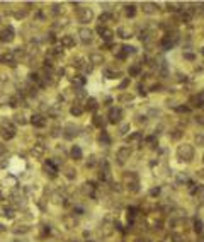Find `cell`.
Segmentation results:
<instances>
[{
	"label": "cell",
	"instance_id": "obj_1",
	"mask_svg": "<svg viewBox=\"0 0 204 242\" xmlns=\"http://www.w3.org/2000/svg\"><path fill=\"white\" fill-rule=\"evenodd\" d=\"M177 155L180 160H185V162H191L192 157H194V149H192L191 145H187V143H184V145H180L177 149Z\"/></svg>",
	"mask_w": 204,
	"mask_h": 242
},
{
	"label": "cell",
	"instance_id": "obj_2",
	"mask_svg": "<svg viewBox=\"0 0 204 242\" xmlns=\"http://www.w3.org/2000/svg\"><path fill=\"white\" fill-rule=\"evenodd\" d=\"M0 135L3 136L5 140H12L14 136H16V128H14V125L10 121H2V128H0Z\"/></svg>",
	"mask_w": 204,
	"mask_h": 242
},
{
	"label": "cell",
	"instance_id": "obj_3",
	"mask_svg": "<svg viewBox=\"0 0 204 242\" xmlns=\"http://www.w3.org/2000/svg\"><path fill=\"white\" fill-rule=\"evenodd\" d=\"M92 17H94V12L90 9H78V21L80 22H90L92 21Z\"/></svg>",
	"mask_w": 204,
	"mask_h": 242
},
{
	"label": "cell",
	"instance_id": "obj_4",
	"mask_svg": "<svg viewBox=\"0 0 204 242\" xmlns=\"http://www.w3.org/2000/svg\"><path fill=\"white\" fill-rule=\"evenodd\" d=\"M121 116H123V111L119 107H111V111H109V123L116 125V123L121 121Z\"/></svg>",
	"mask_w": 204,
	"mask_h": 242
},
{
	"label": "cell",
	"instance_id": "obj_5",
	"mask_svg": "<svg viewBox=\"0 0 204 242\" xmlns=\"http://www.w3.org/2000/svg\"><path fill=\"white\" fill-rule=\"evenodd\" d=\"M14 39V29L12 27H5L0 31V43H10Z\"/></svg>",
	"mask_w": 204,
	"mask_h": 242
},
{
	"label": "cell",
	"instance_id": "obj_6",
	"mask_svg": "<svg viewBox=\"0 0 204 242\" xmlns=\"http://www.w3.org/2000/svg\"><path fill=\"white\" fill-rule=\"evenodd\" d=\"M97 32L102 36V39H104V41H111L112 36H114V32L109 29V27H104V26H99V27H97Z\"/></svg>",
	"mask_w": 204,
	"mask_h": 242
},
{
	"label": "cell",
	"instance_id": "obj_7",
	"mask_svg": "<svg viewBox=\"0 0 204 242\" xmlns=\"http://www.w3.org/2000/svg\"><path fill=\"white\" fill-rule=\"evenodd\" d=\"M31 123L36 126V128H44V126H46V120L41 116V114H32Z\"/></svg>",
	"mask_w": 204,
	"mask_h": 242
},
{
	"label": "cell",
	"instance_id": "obj_8",
	"mask_svg": "<svg viewBox=\"0 0 204 242\" xmlns=\"http://www.w3.org/2000/svg\"><path fill=\"white\" fill-rule=\"evenodd\" d=\"M61 46H63V48H73L75 46V38L70 36V34L61 36Z\"/></svg>",
	"mask_w": 204,
	"mask_h": 242
},
{
	"label": "cell",
	"instance_id": "obj_9",
	"mask_svg": "<svg viewBox=\"0 0 204 242\" xmlns=\"http://www.w3.org/2000/svg\"><path fill=\"white\" fill-rule=\"evenodd\" d=\"M78 36L83 43H89L90 39H92V31L87 29V27H82V29H78Z\"/></svg>",
	"mask_w": 204,
	"mask_h": 242
},
{
	"label": "cell",
	"instance_id": "obj_10",
	"mask_svg": "<svg viewBox=\"0 0 204 242\" xmlns=\"http://www.w3.org/2000/svg\"><path fill=\"white\" fill-rule=\"evenodd\" d=\"M76 133H78V131H76L75 125H67V126H65V133H63L65 138L70 140V138H73V136H76Z\"/></svg>",
	"mask_w": 204,
	"mask_h": 242
},
{
	"label": "cell",
	"instance_id": "obj_11",
	"mask_svg": "<svg viewBox=\"0 0 204 242\" xmlns=\"http://www.w3.org/2000/svg\"><path fill=\"white\" fill-rule=\"evenodd\" d=\"M129 155H131V149L129 147H121V149L118 150V157H119V160H126V159H129Z\"/></svg>",
	"mask_w": 204,
	"mask_h": 242
},
{
	"label": "cell",
	"instance_id": "obj_12",
	"mask_svg": "<svg viewBox=\"0 0 204 242\" xmlns=\"http://www.w3.org/2000/svg\"><path fill=\"white\" fill-rule=\"evenodd\" d=\"M44 145L43 143H36L34 147H32V150H31V154L34 155V157H43V154H44Z\"/></svg>",
	"mask_w": 204,
	"mask_h": 242
},
{
	"label": "cell",
	"instance_id": "obj_13",
	"mask_svg": "<svg viewBox=\"0 0 204 242\" xmlns=\"http://www.w3.org/2000/svg\"><path fill=\"white\" fill-rule=\"evenodd\" d=\"M89 60H90V63H92V65H99V63L104 61V56H102L100 53H92V55L89 56Z\"/></svg>",
	"mask_w": 204,
	"mask_h": 242
},
{
	"label": "cell",
	"instance_id": "obj_14",
	"mask_svg": "<svg viewBox=\"0 0 204 242\" xmlns=\"http://www.w3.org/2000/svg\"><path fill=\"white\" fill-rule=\"evenodd\" d=\"M174 45H175V39H170V36H167V38L162 39V48L163 50H170Z\"/></svg>",
	"mask_w": 204,
	"mask_h": 242
},
{
	"label": "cell",
	"instance_id": "obj_15",
	"mask_svg": "<svg viewBox=\"0 0 204 242\" xmlns=\"http://www.w3.org/2000/svg\"><path fill=\"white\" fill-rule=\"evenodd\" d=\"M85 109H87V111H95V109H97V101L94 99V97H89V99H87Z\"/></svg>",
	"mask_w": 204,
	"mask_h": 242
},
{
	"label": "cell",
	"instance_id": "obj_16",
	"mask_svg": "<svg viewBox=\"0 0 204 242\" xmlns=\"http://www.w3.org/2000/svg\"><path fill=\"white\" fill-rule=\"evenodd\" d=\"M72 157H73L75 160H80V159H82V149H80V147H73V149H72Z\"/></svg>",
	"mask_w": 204,
	"mask_h": 242
},
{
	"label": "cell",
	"instance_id": "obj_17",
	"mask_svg": "<svg viewBox=\"0 0 204 242\" xmlns=\"http://www.w3.org/2000/svg\"><path fill=\"white\" fill-rule=\"evenodd\" d=\"M70 113L73 114V116H80V114L83 113V107H82V106H78V104H75V106H72Z\"/></svg>",
	"mask_w": 204,
	"mask_h": 242
},
{
	"label": "cell",
	"instance_id": "obj_18",
	"mask_svg": "<svg viewBox=\"0 0 204 242\" xmlns=\"http://www.w3.org/2000/svg\"><path fill=\"white\" fill-rule=\"evenodd\" d=\"M141 138H143V133H141V131H136V133H133V135H129L128 142H140Z\"/></svg>",
	"mask_w": 204,
	"mask_h": 242
},
{
	"label": "cell",
	"instance_id": "obj_19",
	"mask_svg": "<svg viewBox=\"0 0 204 242\" xmlns=\"http://www.w3.org/2000/svg\"><path fill=\"white\" fill-rule=\"evenodd\" d=\"M134 14H136V7L131 3V5H128L126 7V16L128 17H134Z\"/></svg>",
	"mask_w": 204,
	"mask_h": 242
},
{
	"label": "cell",
	"instance_id": "obj_20",
	"mask_svg": "<svg viewBox=\"0 0 204 242\" xmlns=\"http://www.w3.org/2000/svg\"><path fill=\"white\" fill-rule=\"evenodd\" d=\"M202 97L201 96H196V97H192V99H191V102H192V106H197V107H201L202 106Z\"/></svg>",
	"mask_w": 204,
	"mask_h": 242
},
{
	"label": "cell",
	"instance_id": "obj_21",
	"mask_svg": "<svg viewBox=\"0 0 204 242\" xmlns=\"http://www.w3.org/2000/svg\"><path fill=\"white\" fill-rule=\"evenodd\" d=\"M16 123H19V125H26L27 120H26V116H24L22 113H17L16 114Z\"/></svg>",
	"mask_w": 204,
	"mask_h": 242
},
{
	"label": "cell",
	"instance_id": "obj_22",
	"mask_svg": "<svg viewBox=\"0 0 204 242\" xmlns=\"http://www.w3.org/2000/svg\"><path fill=\"white\" fill-rule=\"evenodd\" d=\"M118 34L121 36V38H131V31H128V29H124V27H121V29L118 31Z\"/></svg>",
	"mask_w": 204,
	"mask_h": 242
},
{
	"label": "cell",
	"instance_id": "obj_23",
	"mask_svg": "<svg viewBox=\"0 0 204 242\" xmlns=\"http://www.w3.org/2000/svg\"><path fill=\"white\" fill-rule=\"evenodd\" d=\"M99 140H100V143H105V145H109V143H111V140H109V136H107V133H105V131L100 133Z\"/></svg>",
	"mask_w": 204,
	"mask_h": 242
},
{
	"label": "cell",
	"instance_id": "obj_24",
	"mask_svg": "<svg viewBox=\"0 0 204 242\" xmlns=\"http://www.w3.org/2000/svg\"><path fill=\"white\" fill-rule=\"evenodd\" d=\"M138 74H140V65H133V67L129 68V75H133V77H136Z\"/></svg>",
	"mask_w": 204,
	"mask_h": 242
},
{
	"label": "cell",
	"instance_id": "obj_25",
	"mask_svg": "<svg viewBox=\"0 0 204 242\" xmlns=\"http://www.w3.org/2000/svg\"><path fill=\"white\" fill-rule=\"evenodd\" d=\"M94 125L102 128V126H104V120H102V116H94Z\"/></svg>",
	"mask_w": 204,
	"mask_h": 242
},
{
	"label": "cell",
	"instance_id": "obj_26",
	"mask_svg": "<svg viewBox=\"0 0 204 242\" xmlns=\"http://www.w3.org/2000/svg\"><path fill=\"white\" fill-rule=\"evenodd\" d=\"M51 55H53V56L63 55V46H61V48H60V46H58V48H53V50H51Z\"/></svg>",
	"mask_w": 204,
	"mask_h": 242
},
{
	"label": "cell",
	"instance_id": "obj_27",
	"mask_svg": "<svg viewBox=\"0 0 204 242\" xmlns=\"http://www.w3.org/2000/svg\"><path fill=\"white\" fill-rule=\"evenodd\" d=\"M26 10H16V12H14V17H16V19H24L26 17Z\"/></svg>",
	"mask_w": 204,
	"mask_h": 242
},
{
	"label": "cell",
	"instance_id": "obj_28",
	"mask_svg": "<svg viewBox=\"0 0 204 242\" xmlns=\"http://www.w3.org/2000/svg\"><path fill=\"white\" fill-rule=\"evenodd\" d=\"M180 136H182L180 130H174V133H170V138H172V140H178Z\"/></svg>",
	"mask_w": 204,
	"mask_h": 242
},
{
	"label": "cell",
	"instance_id": "obj_29",
	"mask_svg": "<svg viewBox=\"0 0 204 242\" xmlns=\"http://www.w3.org/2000/svg\"><path fill=\"white\" fill-rule=\"evenodd\" d=\"M123 53L128 56L129 53H134V48H133V46H123Z\"/></svg>",
	"mask_w": 204,
	"mask_h": 242
},
{
	"label": "cell",
	"instance_id": "obj_30",
	"mask_svg": "<svg viewBox=\"0 0 204 242\" xmlns=\"http://www.w3.org/2000/svg\"><path fill=\"white\" fill-rule=\"evenodd\" d=\"M143 7H145V12H148V14H151L153 12V3H143Z\"/></svg>",
	"mask_w": 204,
	"mask_h": 242
},
{
	"label": "cell",
	"instance_id": "obj_31",
	"mask_svg": "<svg viewBox=\"0 0 204 242\" xmlns=\"http://www.w3.org/2000/svg\"><path fill=\"white\" fill-rule=\"evenodd\" d=\"M9 99L10 97H7L5 94H2V96H0V106H5V104L9 102Z\"/></svg>",
	"mask_w": 204,
	"mask_h": 242
},
{
	"label": "cell",
	"instance_id": "obj_32",
	"mask_svg": "<svg viewBox=\"0 0 204 242\" xmlns=\"http://www.w3.org/2000/svg\"><path fill=\"white\" fill-rule=\"evenodd\" d=\"M177 111H178V113H189L191 109H189V106H178Z\"/></svg>",
	"mask_w": 204,
	"mask_h": 242
},
{
	"label": "cell",
	"instance_id": "obj_33",
	"mask_svg": "<svg viewBox=\"0 0 204 242\" xmlns=\"http://www.w3.org/2000/svg\"><path fill=\"white\" fill-rule=\"evenodd\" d=\"M128 130H129V123H124V125L121 126V133H123V135H126Z\"/></svg>",
	"mask_w": 204,
	"mask_h": 242
},
{
	"label": "cell",
	"instance_id": "obj_34",
	"mask_svg": "<svg viewBox=\"0 0 204 242\" xmlns=\"http://www.w3.org/2000/svg\"><path fill=\"white\" fill-rule=\"evenodd\" d=\"M83 72H85V74H90V72H92V63H90V61H89V65H83Z\"/></svg>",
	"mask_w": 204,
	"mask_h": 242
},
{
	"label": "cell",
	"instance_id": "obj_35",
	"mask_svg": "<svg viewBox=\"0 0 204 242\" xmlns=\"http://www.w3.org/2000/svg\"><path fill=\"white\" fill-rule=\"evenodd\" d=\"M104 75H105L107 78H114V77H116V74H112L111 70H104Z\"/></svg>",
	"mask_w": 204,
	"mask_h": 242
},
{
	"label": "cell",
	"instance_id": "obj_36",
	"mask_svg": "<svg viewBox=\"0 0 204 242\" xmlns=\"http://www.w3.org/2000/svg\"><path fill=\"white\" fill-rule=\"evenodd\" d=\"M184 58H185V60H191V61H192V60H196V56L192 55V53H184Z\"/></svg>",
	"mask_w": 204,
	"mask_h": 242
},
{
	"label": "cell",
	"instance_id": "obj_37",
	"mask_svg": "<svg viewBox=\"0 0 204 242\" xmlns=\"http://www.w3.org/2000/svg\"><path fill=\"white\" fill-rule=\"evenodd\" d=\"M196 142H197L199 145H204V136L202 135H197V136H196Z\"/></svg>",
	"mask_w": 204,
	"mask_h": 242
},
{
	"label": "cell",
	"instance_id": "obj_38",
	"mask_svg": "<svg viewBox=\"0 0 204 242\" xmlns=\"http://www.w3.org/2000/svg\"><path fill=\"white\" fill-rule=\"evenodd\" d=\"M196 232H202V223L201 222H196Z\"/></svg>",
	"mask_w": 204,
	"mask_h": 242
},
{
	"label": "cell",
	"instance_id": "obj_39",
	"mask_svg": "<svg viewBox=\"0 0 204 242\" xmlns=\"http://www.w3.org/2000/svg\"><path fill=\"white\" fill-rule=\"evenodd\" d=\"M128 84H129V80H128V78H126V80H123V82H121V85H119V89H126V87H128Z\"/></svg>",
	"mask_w": 204,
	"mask_h": 242
},
{
	"label": "cell",
	"instance_id": "obj_40",
	"mask_svg": "<svg viewBox=\"0 0 204 242\" xmlns=\"http://www.w3.org/2000/svg\"><path fill=\"white\" fill-rule=\"evenodd\" d=\"M53 12L54 14H60L61 12V9H60V5H58V3H56V5H53Z\"/></svg>",
	"mask_w": 204,
	"mask_h": 242
},
{
	"label": "cell",
	"instance_id": "obj_41",
	"mask_svg": "<svg viewBox=\"0 0 204 242\" xmlns=\"http://www.w3.org/2000/svg\"><path fill=\"white\" fill-rule=\"evenodd\" d=\"M107 19H109V16H107V14H104V16H100V19H99V21H100V22H105Z\"/></svg>",
	"mask_w": 204,
	"mask_h": 242
},
{
	"label": "cell",
	"instance_id": "obj_42",
	"mask_svg": "<svg viewBox=\"0 0 204 242\" xmlns=\"http://www.w3.org/2000/svg\"><path fill=\"white\" fill-rule=\"evenodd\" d=\"M138 89H140V96H146V91H145V87H141V85H140Z\"/></svg>",
	"mask_w": 204,
	"mask_h": 242
},
{
	"label": "cell",
	"instance_id": "obj_43",
	"mask_svg": "<svg viewBox=\"0 0 204 242\" xmlns=\"http://www.w3.org/2000/svg\"><path fill=\"white\" fill-rule=\"evenodd\" d=\"M5 149H7V147H5V145H3V143H0V155H2V154H3V152H5Z\"/></svg>",
	"mask_w": 204,
	"mask_h": 242
},
{
	"label": "cell",
	"instance_id": "obj_44",
	"mask_svg": "<svg viewBox=\"0 0 204 242\" xmlns=\"http://www.w3.org/2000/svg\"><path fill=\"white\" fill-rule=\"evenodd\" d=\"M175 7H177V3H169V9H170V10H177Z\"/></svg>",
	"mask_w": 204,
	"mask_h": 242
},
{
	"label": "cell",
	"instance_id": "obj_45",
	"mask_svg": "<svg viewBox=\"0 0 204 242\" xmlns=\"http://www.w3.org/2000/svg\"><path fill=\"white\" fill-rule=\"evenodd\" d=\"M48 41H49V43H54V41H56V38H54V36H53V34H49Z\"/></svg>",
	"mask_w": 204,
	"mask_h": 242
},
{
	"label": "cell",
	"instance_id": "obj_46",
	"mask_svg": "<svg viewBox=\"0 0 204 242\" xmlns=\"http://www.w3.org/2000/svg\"><path fill=\"white\" fill-rule=\"evenodd\" d=\"M160 193V189L156 187V189H151V196H155V194H158Z\"/></svg>",
	"mask_w": 204,
	"mask_h": 242
},
{
	"label": "cell",
	"instance_id": "obj_47",
	"mask_svg": "<svg viewBox=\"0 0 204 242\" xmlns=\"http://www.w3.org/2000/svg\"><path fill=\"white\" fill-rule=\"evenodd\" d=\"M199 178L204 179V169H201V171H199Z\"/></svg>",
	"mask_w": 204,
	"mask_h": 242
},
{
	"label": "cell",
	"instance_id": "obj_48",
	"mask_svg": "<svg viewBox=\"0 0 204 242\" xmlns=\"http://www.w3.org/2000/svg\"><path fill=\"white\" fill-rule=\"evenodd\" d=\"M136 242H146V240H145V239H138Z\"/></svg>",
	"mask_w": 204,
	"mask_h": 242
},
{
	"label": "cell",
	"instance_id": "obj_49",
	"mask_svg": "<svg viewBox=\"0 0 204 242\" xmlns=\"http://www.w3.org/2000/svg\"><path fill=\"white\" fill-rule=\"evenodd\" d=\"M199 96H201V97H202V99H204V91H202L201 94H199Z\"/></svg>",
	"mask_w": 204,
	"mask_h": 242
},
{
	"label": "cell",
	"instance_id": "obj_50",
	"mask_svg": "<svg viewBox=\"0 0 204 242\" xmlns=\"http://www.w3.org/2000/svg\"><path fill=\"white\" fill-rule=\"evenodd\" d=\"M202 55H204V48H202Z\"/></svg>",
	"mask_w": 204,
	"mask_h": 242
},
{
	"label": "cell",
	"instance_id": "obj_51",
	"mask_svg": "<svg viewBox=\"0 0 204 242\" xmlns=\"http://www.w3.org/2000/svg\"><path fill=\"white\" fill-rule=\"evenodd\" d=\"M0 196H2V193H0Z\"/></svg>",
	"mask_w": 204,
	"mask_h": 242
}]
</instances>
